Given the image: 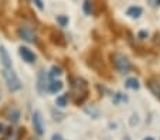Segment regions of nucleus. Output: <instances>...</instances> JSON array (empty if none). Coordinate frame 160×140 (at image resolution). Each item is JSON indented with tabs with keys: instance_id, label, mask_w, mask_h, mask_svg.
I'll return each mask as SVG.
<instances>
[{
	"instance_id": "1",
	"label": "nucleus",
	"mask_w": 160,
	"mask_h": 140,
	"mask_svg": "<svg viewBox=\"0 0 160 140\" xmlns=\"http://www.w3.org/2000/svg\"><path fill=\"white\" fill-rule=\"evenodd\" d=\"M111 62H112V65H113V68H115L116 71H119L121 74H128L130 71V68H132L128 57L121 54V52H113V54H111Z\"/></svg>"
},
{
	"instance_id": "2",
	"label": "nucleus",
	"mask_w": 160,
	"mask_h": 140,
	"mask_svg": "<svg viewBox=\"0 0 160 140\" xmlns=\"http://www.w3.org/2000/svg\"><path fill=\"white\" fill-rule=\"evenodd\" d=\"M3 78L4 81H6L7 84V88L10 89V91H18V89L21 88V84H20V79H18V76L16 75V72L12 70V68H3Z\"/></svg>"
},
{
	"instance_id": "3",
	"label": "nucleus",
	"mask_w": 160,
	"mask_h": 140,
	"mask_svg": "<svg viewBox=\"0 0 160 140\" xmlns=\"http://www.w3.org/2000/svg\"><path fill=\"white\" fill-rule=\"evenodd\" d=\"M70 82H71V89L72 92L75 94V96H79L81 95L82 98H87V94H88V85L82 78H70Z\"/></svg>"
},
{
	"instance_id": "4",
	"label": "nucleus",
	"mask_w": 160,
	"mask_h": 140,
	"mask_svg": "<svg viewBox=\"0 0 160 140\" xmlns=\"http://www.w3.org/2000/svg\"><path fill=\"white\" fill-rule=\"evenodd\" d=\"M91 68H94L95 71H98L99 74H103L106 72L105 71V67H103V61H102V57L99 55L98 51H94L92 54L89 55V61H88Z\"/></svg>"
},
{
	"instance_id": "5",
	"label": "nucleus",
	"mask_w": 160,
	"mask_h": 140,
	"mask_svg": "<svg viewBox=\"0 0 160 140\" xmlns=\"http://www.w3.org/2000/svg\"><path fill=\"white\" fill-rule=\"evenodd\" d=\"M18 36H20V38L27 41V43H36V40H37L36 33H34V30L30 26H21L18 28Z\"/></svg>"
},
{
	"instance_id": "6",
	"label": "nucleus",
	"mask_w": 160,
	"mask_h": 140,
	"mask_svg": "<svg viewBox=\"0 0 160 140\" xmlns=\"http://www.w3.org/2000/svg\"><path fill=\"white\" fill-rule=\"evenodd\" d=\"M24 136V129L21 128H10L7 130L6 136L3 137V140H21V137Z\"/></svg>"
},
{
	"instance_id": "7",
	"label": "nucleus",
	"mask_w": 160,
	"mask_h": 140,
	"mask_svg": "<svg viewBox=\"0 0 160 140\" xmlns=\"http://www.w3.org/2000/svg\"><path fill=\"white\" fill-rule=\"evenodd\" d=\"M33 126H34V130H36L37 134L41 136V134L44 133V123H42V118H41V113L40 112L33 113Z\"/></svg>"
},
{
	"instance_id": "8",
	"label": "nucleus",
	"mask_w": 160,
	"mask_h": 140,
	"mask_svg": "<svg viewBox=\"0 0 160 140\" xmlns=\"http://www.w3.org/2000/svg\"><path fill=\"white\" fill-rule=\"evenodd\" d=\"M18 54H20V57L23 58L26 62H28V64H33V62L36 61V54H34L30 48H27V47H20V48H18Z\"/></svg>"
},
{
	"instance_id": "9",
	"label": "nucleus",
	"mask_w": 160,
	"mask_h": 140,
	"mask_svg": "<svg viewBox=\"0 0 160 140\" xmlns=\"http://www.w3.org/2000/svg\"><path fill=\"white\" fill-rule=\"evenodd\" d=\"M6 118L9 119L12 123H17L18 120H20V112H18V109H16V108H9L7 113H6Z\"/></svg>"
},
{
	"instance_id": "10",
	"label": "nucleus",
	"mask_w": 160,
	"mask_h": 140,
	"mask_svg": "<svg viewBox=\"0 0 160 140\" xmlns=\"http://www.w3.org/2000/svg\"><path fill=\"white\" fill-rule=\"evenodd\" d=\"M45 84H47V76H45V72L44 71H40L38 81H37V89H38L40 94H44L45 92Z\"/></svg>"
},
{
	"instance_id": "11",
	"label": "nucleus",
	"mask_w": 160,
	"mask_h": 140,
	"mask_svg": "<svg viewBox=\"0 0 160 140\" xmlns=\"http://www.w3.org/2000/svg\"><path fill=\"white\" fill-rule=\"evenodd\" d=\"M0 60L3 62L4 68H12V60H10V57H9V54H7L4 47H0Z\"/></svg>"
},
{
	"instance_id": "12",
	"label": "nucleus",
	"mask_w": 160,
	"mask_h": 140,
	"mask_svg": "<svg viewBox=\"0 0 160 140\" xmlns=\"http://www.w3.org/2000/svg\"><path fill=\"white\" fill-rule=\"evenodd\" d=\"M148 88L150 89L156 96L160 98V84H159V81H156V79H149L148 81Z\"/></svg>"
},
{
	"instance_id": "13",
	"label": "nucleus",
	"mask_w": 160,
	"mask_h": 140,
	"mask_svg": "<svg viewBox=\"0 0 160 140\" xmlns=\"http://www.w3.org/2000/svg\"><path fill=\"white\" fill-rule=\"evenodd\" d=\"M128 16H130L132 18H138V17H140L142 16V13H143V9L142 7H139V6H132V7H129L128 9Z\"/></svg>"
},
{
	"instance_id": "14",
	"label": "nucleus",
	"mask_w": 160,
	"mask_h": 140,
	"mask_svg": "<svg viewBox=\"0 0 160 140\" xmlns=\"http://www.w3.org/2000/svg\"><path fill=\"white\" fill-rule=\"evenodd\" d=\"M50 92H52V94H57V92H60L61 89H62V82L61 81H54V82L50 84Z\"/></svg>"
},
{
	"instance_id": "15",
	"label": "nucleus",
	"mask_w": 160,
	"mask_h": 140,
	"mask_svg": "<svg viewBox=\"0 0 160 140\" xmlns=\"http://www.w3.org/2000/svg\"><path fill=\"white\" fill-rule=\"evenodd\" d=\"M52 43L58 44V46H64V44H65V40L62 38V36H61L60 33L54 31V33H52Z\"/></svg>"
},
{
	"instance_id": "16",
	"label": "nucleus",
	"mask_w": 160,
	"mask_h": 140,
	"mask_svg": "<svg viewBox=\"0 0 160 140\" xmlns=\"http://www.w3.org/2000/svg\"><path fill=\"white\" fill-rule=\"evenodd\" d=\"M126 86L130 89H139V81L136 78H129L126 81Z\"/></svg>"
},
{
	"instance_id": "17",
	"label": "nucleus",
	"mask_w": 160,
	"mask_h": 140,
	"mask_svg": "<svg viewBox=\"0 0 160 140\" xmlns=\"http://www.w3.org/2000/svg\"><path fill=\"white\" fill-rule=\"evenodd\" d=\"M84 12L87 14H92V12H94V6H92V3H91L89 0H85L84 2Z\"/></svg>"
},
{
	"instance_id": "18",
	"label": "nucleus",
	"mask_w": 160,
	"mask_h": 140,
	"mask_svg": "<svg viewBox=\"0 0 160 140\" xmlns=\"http://www.w3.org/2000/svg\"><path fill=\"white\" fill-rule=\"evenodd\" d=\"M57 23L61 26V27H65V26L68 24V17H67V16H58Z\"/></svg>"
},
{
	"instance_id": "19",
	"label": "nucleus",
	"mask_w": 160,
	"mask_h": 140,
	"mask_svg": "<svg viewBox=\"0 0 160 140\" xmlns=\"http://www.w3.org/2000/svg\"><path fill=\"white\" fill-rule=\"evenodd\" d=\"M57 106H65L67 105V95H61V96L57 98V101H55Z\"/></svg>"
},
{
	"instance_id": "20",
	"label": "nucleus",
	"mask_w": 160,
	"mask_h": 140,
	"mask_svg": "<svg viewBox=\"0 0 160 140\" xmlns=\"http://www.w3.org/2000/svg\"><path fill=\"white\" fill-rule=\"evenodd\" d=\"M85 112L88 113V115H91L92 116V118H98V116H99V110L98 109H95V108H87V109H85Z\"/></svg>"
},
{
	"instance_id": "21",
	"label": "nucleus",
	"mask_w": 160,
	"mask_h": 140,
	"mask_svg": "<svg viewBox=\"0 0 160 140\" xmlns=\"http://www.w3.org/2000/svg\"><path fill=\"white\" fill-rule=\"evenodd\" d=\"M61 74H62V72H61V68L60 67H55V65H54V67L51 68V76H52V78H54V76L61 75Z\"/></svg>"
},
{
	"instance_id": "22",
	"label": "nucleus",
	"mask_w": 160,
	"mask_h": 140,
	"mask_svg": "<svg viewBox=\"0 0 160 140\" xmlns=\"http://www.w3.org/2000/svg\"><path fill=\"white\" fill-rule=\"evenodd\" d=\"M149 2V4H150L152 7H157V6H160V0H148Z\"/></svg>"
},
{
	"instance_id": "23",
	"label": "nucleus",
	"mask_w": 160,
	"mask_h": 140,
	"mask_svg": "<svg viewBox=\"0 0 160 140\" xmlns=\"http://www.w3.org/2000/svg\"><path fill=\"white\" fill-rule=\"evenodd\" d=\"M148 31H139V34H138V37H139L140 40H145V38H148Z\"/></svg>"
},
{
	"instance_id": "24",
	"label": "nucleus",
	"mask_w": 160,
	"mask_h": 140,
	"mask_svg": "<svg viewBox=\"0 0 160 140\" xmlns=\"http://www.w3.org/2000/svg\"><path fill=\"white\" fill-rule=\"evenodd\" d=\"M33 2H34V4H36V6L38 7L40 10L44 9V6H42V0H33Z\"/></svg>"
},
{
	"instance_id": "25",
	"label": "nucleus",
	"mask_w": 160,
	"mask_h": 140,
	"mask_svg": "<svg viewBox=\"0 0 160 140\" xmlns=\"http://www.w3.org/2000/svg\"><path fill=\"white\" fill-rule=\"evenodd\" d=\"M153 41H154V44H156V46H159V47H160V34H159V33L154 34Z\"/></svg>"
},
{
	"instance_id": "26",
	"label": "nucleus",
	"mask_w": 160,
	"mask_h": 140,
	"mask_svg": "<svg viewBox=\"0 0 160 140\" xmlns=\"http://www.w3.org/2000/svg\"><path fill=\"white\" fill-rule=\"evenodd\" d=\"M51 140H64V139H62V136H60V134H52Z\"/></svg>"
},
{
	"instance_id": "27",
	"label": "nucleus",
	"mask_w": 160,
	"mask_h": 140,
	"mask_svg": "<svg viewBox=\"0 0 160 140\" xmlns=\"http://www.w3.org/2000/svg\"><path fill=\"white\" fill-rule=\"evenodd\" d=\"M3 129H4V126L2 125V123H0V133H2V132H3Z\"/></svg>"
},
{
	"instance_id": "28",
	"label": "nucleus",
	"mask_w": 160,
	"mask_h": 140,
	"mask_svg": "<svg viewBox=\"0 0 160 140\" xmlns=\"http://www.w3.org/2000/svg\"><path fill=\"white\" fill-rule=\"evenodd\" d=\"M143 140H154V139H153V137H145Z\"/></svg>"
},
{
	"instance_id": "29",
	"label": "nucleus",
	"mask_w": 160,
	"mask_h": 140,
	"mask_svg": "<svg viewBox=\"0 0 160 140\" xmlns=\"http://www.w3.org/2000/svg\"><path fill=\"white\" fill-rule=\"evenodd\" d=\"M30 140H38V139H36V137H33V139H30Z\"/></svg>"
}]
</instances>
